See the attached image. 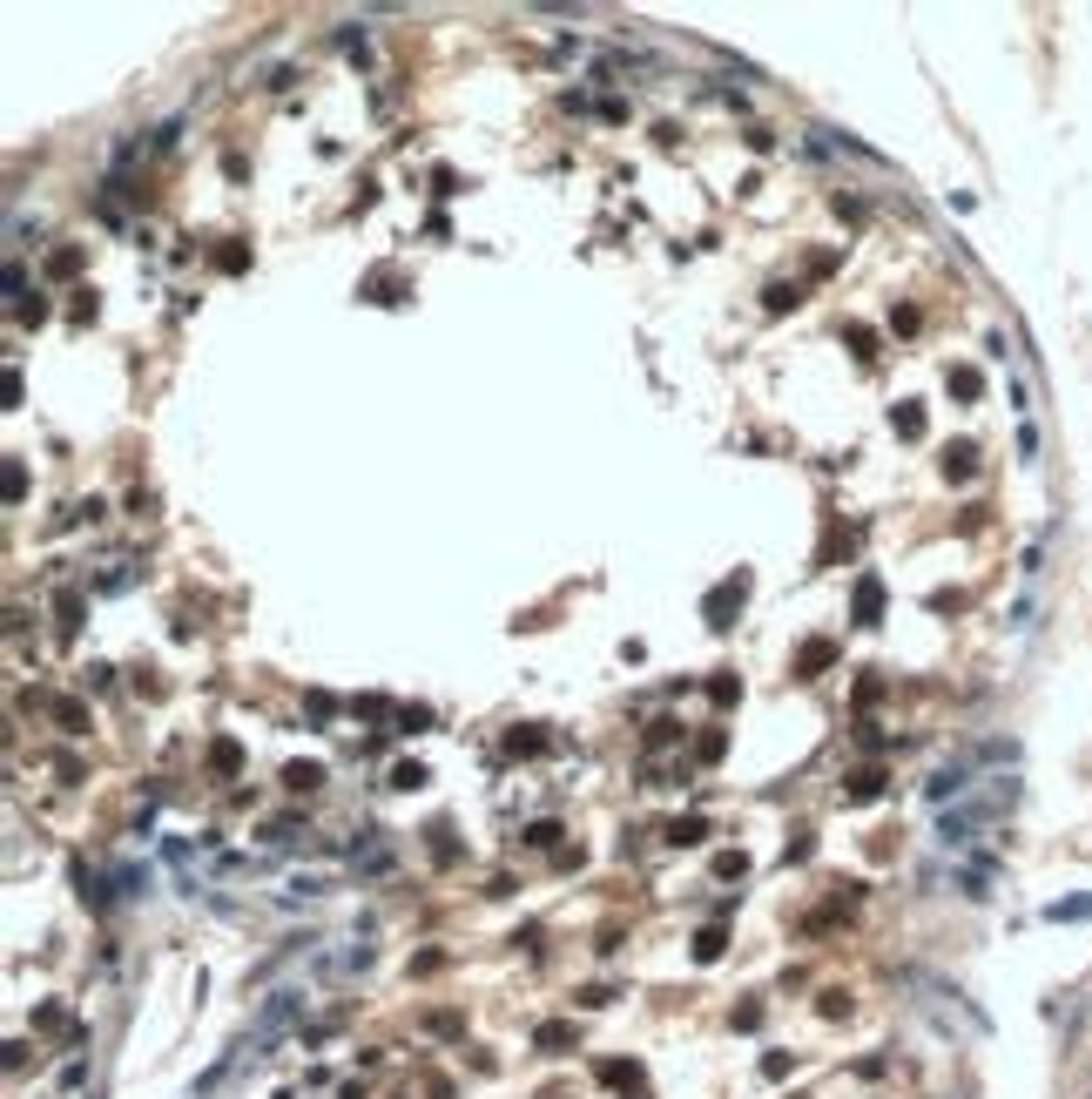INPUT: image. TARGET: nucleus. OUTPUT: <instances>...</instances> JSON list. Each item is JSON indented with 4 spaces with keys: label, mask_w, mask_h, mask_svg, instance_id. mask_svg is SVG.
Returning a JSON list of instances; mask_svg holds the SVG:
<instances>
[{
    "label": "nucleus",
    "mask_w": 1092,
    "mask_h": 1099,
    "mask_svg": "<svg viewBox=\"0 0 1092 1099\" xmlns=\"http://www.w3.org/2000/svg\"><path fill=\"white\" fill-rule=\"evenodd\" d=\"M877 607H884V587H877V580H864V587H857V621H877Z\"/></svg>",
    "instance_id": "obj_1"
},
{
    "label": "nucleus",
    "mask_w": 1092,
    "mask_h": 1099,
    "mask_svg": "<svg viewBox=\"0 0 1092 1099\" xmlns=\"http://www.w3.org/2000/svg\"><path fill=\"white\" fill-rule=\"evenodd\" d=\"M418 783H425V769H418V763H405V769H391V790H418Z\"/></svg>",
    "instance_id": "obj_3"
},
{
    "label": "nucleus",
    "mask_w": 1092,
    "mask_h": 1099,
    "mask_svg": "<svg viewBox=\"0 0 1092 1099\" xmlns=\"http://www.w3.org/2000/svg\"><path fill=\"white\" fill-rule=\"evenodd\" d=\"M283 783H290V790H317L324 769H317V763H290V769H283Z\"/></svg>",
    "instance_id": "obj_2"
},
{
    "label": "nucleus",
    "mask_w": 1092,
    "mask_h": 1099,
    "mask_svg": "<svg viewBox=\"0 0 1092 1099\" xmlns=\"http://www.w3.org/2000/svg\"><path fill=\"white\" fill-rule=\"evenodd\" d=\"M897 432H904V438H917V432H924V411H911V405H904V411H897Z\"/></svg>",
    "instance_id": "obj_5"
},
{
    "label": "nucleus",
    "mask_w": 1092,
    "mask_h": 1099,
    "mask_svg": "<svg viewBox=\"0 0 1092 1099\" xmlns=\"http://www.w3.org/2000/svg\"><path fill=\"white\" fill-rule=\"evenodd\" d=\"M944 472H951V479H965V472H971V445H958V452L944 459Z\"/></svg>",
    "instance_id": "obj_7"
},
{
    "label": "nucleus",
    "mask_w": 1092,
    "mask_h": 1099,
    "mask_svg": "<svg viewBox=\"0 0 1092 1099\" xmlns=\"http://www.w3.org/2000/svg\"><path fill=\"white\" fill-rule=\"evenodd\" d=\"M823 661H830V641H810V648H803V675H816Z\"/></svg>",
    "instance_id": "obj_4"
},
{
    "label": "nucleus",
    "mask_w": 1092,
    "mask_h": 1099,
    "mask_svg": "<svg viewBox=\"0 0 1092 1099\" xmlns=\"http://www.w3.org/2000/svg\"><path fill=\"white\" fill-rule=\"evenodd\" d=\"M951 391H958V398H978V371H951Z\"/></svg>",
    "instance_id": "obj_6"
}]
</instances>
